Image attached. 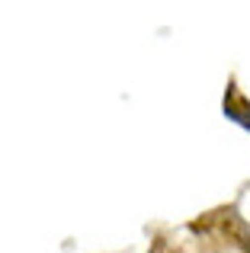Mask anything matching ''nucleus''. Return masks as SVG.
Masks as SVG:
<instances>
[{
    "label": "nucleus",
    "instance_id": "1",
    "mask_svg": "<svg viewBox=\"0 0 250 253\" xmlns=\"http://www.w3.org/2000/svg\"><path fill=\"white\" fill-rule=\"evenodd\" d=\"M244 247H247V253H250V241H244Z\"/></svg>",
    "mask_w": 250,
    "mask_h": 253
}]
</instances>
